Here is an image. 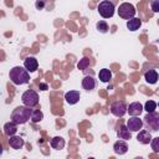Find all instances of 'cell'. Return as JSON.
<instances>
[{
	"instance_id": "1",
	"label": "cell",
	"mask_w": 159,
	"mask_h": 159,
	"mask_svg": "<svg viewBox=\"0 0 159 159\" xmlns=\"http://www.w3.org/2000/svg\"><path fill=\"white\" fill-rule=\"evenodd\" d=\"M9 77L11 80V82L16 86H20V84H25L30 81V75H29V71L24 67H20V66H15L14 68L10 70V73H9Z\"/></svg>"
},
{
	"instance_id": "2",
	"label": "cell",
	"mask_w": 159,
	"mask_h": 159,
	"mask_svg": "<svg viewBox=\"0 0 159 159\" xmlns=\"http://www.w3.org/2000/svg\"><path fill=\"white\" fill-rule=\"evenodd\" d=\"M31 114H32L31 107H27V106L24 104L21 107H16L12 111V113H11V120L15 122L16 124H24L29 119H31Z\"/></svg>"
},
{
	"instance_id": "3",
	"label": "cell",
	"mask_w": 159,
	"mask_h": 159,
	"mask_svg": "<svg viewBox=\"0 0 159 159\" xmlns=\"http://www.w3.org/2000/svg\"><path fill=\"white\" fill-rule=\"evenodd\" d=\"M99 15L103 17V19H109L114 15V10H116V6L112 1L109 0H103L99 2L98 7H97Z\"/></svg>"
},
{
	"instance_id": "4",
	"label": "cell",
	"mask_w": 159,
	"mask_h": 159,
	"mask_svg": "<svg viewBox=\"0 0 159 159\" xmlns=\"http://www.w3.org/2000/svg\"><path fill=\"white\" fill-rule=\"evenodd\" d=\"M144 125L149 130L158 132L159 130V113H157L155 111L147 113V116L144 117Z\"/></svg>"
},
{
	"instance_id": "5",
	"label": "cell",
	"mask_w": 159,
	"mask_h": 159,
	"mask_svg": "<svg viewBox=\"0 0 159 159\" xmlns=\"http://www.w3.org/2000/svg\"><path fill=\"white\" fill-rule=\"evenodd\" d=\"M118 15L124 20H130L135 16V7L129 2H123L118 7Z\"/></svg>"
},
{
	"instance_id": "6",
	"label": "cell",
	"mask_w": 159,
	"mask_h": 159,
	"mask_svg": "<svg viewBox=\"0 0 159 159\" xmlns=\"http://www.w3.org/2000/svg\"><path fill=\"white\" fill-rule=\"evenodd\" d=\"M21 101H22V103H24L25 106L32 108V107L37 106V103H39V94H37L36 91H34V89H29V91H26V92L22 93V96H21Z\"/></svg>"
},
{
	"instance_id": "7",
	"label": "cell",
	"mask_w": 159,
	"mask_h": 159,
	"mask_svg": "<svg viewBox=\"0 0 159 159\" xmlns=\"http://www.w3.org/2000/svg\"><path fill=\"white\" fill-rule=\"evenodd\" d=\"M128 107L125 106V103L123 101H117L114 103H112L111 106V113L116 117H123L127 113Z\"/></svg>"
},
{
	"instance_id": "8",
	"label": "cell",
	"mask_w": 159,
	"mask_h": 159,
	"mask_svg": "<svg viewBox=\"0 0 159 159\" xmlns=\"http://www.w3.org/2000/svg\"><path fill=\"white\" fill-rule=\"evenodd\" d=\"M144 122L142 119L138 118V116H132L128 120H127V127L130 132H139L143 128Z\"/></svg>"
},
{
	"instance_id": "9",
	"label": "cell",
	"mask_w": 159,
	"mask_h": 159,
	"mask_svg": "<svg viewBox=\"0 0 159 159\" xmlns=\"http://www.w3.org/2000/svg\"><path fill=\"white\" fill-rule=\"evenodd\" d=\"M24 67H25L29 72H35V71L37 70V67H39V62H37V60H36L34 56H29V57H26L25 61H24Z\"/></svg>"
},
{
	"instance_id": "10",
	"label": "cell",
	"mask_w": 159,
	"mask_h": 159,
	"mask_svg": "<svg viewBox=\"0 0 159 159\" xmlns=\"http://www.w3.org/2000/svg\"><path fill=\"white\" fill-rule=\"evenodd\" d=\"M113 150H114V153L116 154H118V155H123V154H125L127 152H128V144L125 143V140H118V142H116L114 143V145H113Z\"/></svg>"
},
{
	"instance_id": "11",
	"label": "cell",
	"mask_w": 159,
	"mask_h": 159,
	"mask_svg": "<svg viewBox=\"0 0 159 159\" xmlns=\"http://www.w3.org/2000/svg\"><path fill=\"white\" fill-rule=\"evenodd\" d=\"M97 86V82L96 80L92 77V76H84L83 80H82V87L86 89V91H92Z\"/></svg>"
},
{
	"instance_id": "12",
	"label": "cell",
	"mask_w": 159,
	"mask_h": 159,
	"mask_svg": "<svg viewBox=\"0 0 159 159\" xmlns=\"http://www.w3.org/2000/svg\"><path fill=\"white\" fill-rule=\"evenodd\" d=\"M144 109V106H142L139 102H133L129 104L127 112L129 113V116H139Z\"/></svg>"
},
{
	"instance_id": "13",
	"label": "cell",
	"mask_w": 159,
	"mask_h": 159,
	"mask_svg": "<svg viewBox=\"0 0 159 159\" xmlns=\"http://www.w3.org/2000/svg\"><path fill=\"white\" fill-rule=\"evenodd\" d=\"M130 133H132V132L128 129L127 124H120L119 128H118V130H117V135H118V138H119V139H123V140H128V139H130V137H132Z\"/></svg>"
},
{
	"instance_id": "14",
	"label": "cell",
	"mask_w": 159,
	"mask_h": 159,
	"mask_svg": "<svg viewBox=\"0 0 159 159\" xmlns=\"http://www.w3.org/2000/svg\"><path fill=\"white\" fill-rule=\"evenodd\" d=\"M80 92L78 91H68L65 94V99L68 104H76L80 101Z\"/></svg>"
},
{
	"instance_id": "15",
	"label": "cell",
	"mask_w": 159,
	"mask_h": 159,
	"mask_svg": "<svg viewBox=\"0 0 159 159\" xmlns=\"http://www.w3.org/2000/svg\"><path fill=\"white\" fill-rule=\"evenodd\" d=\"M24 144H25L24 139L21 137H19V135H11L10 139H9V145L12 149H20V148L24 147Z\"/></svg>"
},
{
	"instance_id": "16",
	"label": "cell",
	"mask_w": 159,
	"mask_h": 159,
	"mask_svg": "<svg viewBox=\"0 0 159 159\" xmlns=\"http://www.w3.org/2000/svg\"><path fill=\"white\" fill-rule=\"evenodd\" d=\"M137 139L139 143L142 144H149L150 140H152V134H150V130H139L138 135H137Z\"/></svg>"
},
{
	"instance_id": "17",
	"label": "cell",
	"mask_w": 159,
	"mask_h": 159,
	"mask_svg": "<svg viewBox=\"0 0 159 159\" xmlns=\"http://www.w3.org/2000/svg\"><path fill=\"white\" fill-rule=\"evenodd\" d=\"M16 132H17V124L15 123V122H7L5 125H4V133L6 134V135H9V137H11V135H15L16 134Z\"/></svg>"
},
{
	"instance_id": "18",
	"label": "cell",
	"mask_w": 159,
	"mask_h": 159,
	"mask_svg": "<svg viewBox=\"0 0 159 159\" xmlns=\"http://www.w3.org/2000/svg\"><path fill=\"white\" fill-rule=\"evenodd\" d=\"M144 80H145L148 83H150V84L157 83V81H158V72H157L155 70H149V71H147V72L144 73Z\"/></svg>"
},
{
	"instance_id": "19",
	"label": "cell",
	"mask_w": 159,
	"mask_h": 159,
	"mask_svg": "<svg viewBox=\"0 0 159 159\" xmlns=\"http://www.w3.org/2000/svg\"><path fill=\"white\" fill-rule=\"evenodd\" d=\"M140 25H142V21L138 17H133L127 21V29L129 31H137L140 27Z\"/></svg>"
},
{
	"instance_id": "20",
	"label": "cell",
	"mask_w": 159,
	"mask_h": 159,
	"mask_svg": "<svg viewBox=\"0 0 159 159\" xmlns=\"http://www.w3.org/2000/svg\"><path fill=\"white\" fill-rule=\"evenodd\" d=\"M98 78L102 82H109L112 80V72L108 68H102L99 71V73H98Z\"/></svg>"
},
{
	"instance_id": "21",
	"label": "cell",
	"mask_w": 159,
	"mask_h": 159,
	"mask_svg": "<svg viewBox=\"0 0 159 159\" xmlns=\"http://www.w3.org/2000/svg\"><path fill=\"white\" fill-rule=\"evenodd\" d=\"M51 147L53 149H63V147H65V139L62 137H53L51 139Z\"/></svg>"
},
{
	"instance_id": "22",
	"label": "cell",
	"mask_w": 159,
	"mask_h": 159,
	"mask_svg": "<svg viewBox=\"0 0 159 159\" xmlns=\"http://www.w3.org/2000/svg\"><path fill=\"white\" fill-rule=\"evenodd\" d=\"M43 118V113L40 109H32V114H31V120L34 123H37L40 120H42Z\"/></svg>"
},
{
	"instance_id": "23",
	"label": "cell",
	"mask_w": 159,
	"mask_h": 159,
	"mask_svg": "<svg viewBox=\"0 0 159 159\" xmlns=\"http://www.w3.org/2000/svg\"><path fill=\"white\" fill-rule=\"evenodd\" d=\"M96 26H97V30H98L99 32H102V34H106V32L108 31V24H107L104 20L98 21Z\"/></svg>"
},
{
	"instance_id": "24",
	"label": "cell",
	"mask_w": 159,
	"mask_h": 159,
	"mask_svg": "<svg viewBox=\"0 0 159 159\" xmlns=\"http://www.w3.org/2000/svg\"><path fill=\"white\" fill-rule=\"evenodd\" d=\"M89 66V58L88 57H83L82 60H80V62L77 63L78 70H86Z\"/></svg>"
},
{
	"instance_id": "25",
	"label": "cell",
	"mask_w": 159,
	"mask_h": 159,
	"mask_svg": "<svg viewBox=\"0 0 159 159\" xmlns=\"http://www.w3.org/2000/svg\"><path fill=\"white\" fill-rule=\"evenodd\" d=\"M157 103L154 102V101H148V102H145V104H144V109L149 113V112H154L155 111V108H157Z\"/></svg>"
},
{
	"instance_id": "26",
	"label": "cell",
	"mask_w": 159,
	"mask_h": 159,
	"mask_svg": "<svg viewBox=\"0 0 159 159\" xmlns=\"http://www.w3.org/2000/svg\"><path fill=\"white\" fill-rule=\"evenodd\" d=\"M150 145H152V149H153L154 153H159V137L152 138V140H150Z\"/></svg>"
},
{
	"instance_id": "27",
	"label": "cell",
	"mask_w": 159,
	"mask_h": 159,
	"mask_svg": "<svg viewBox=\"0 0 159 159\" xmlns=\"http://www.w3.org/2000/svg\"><path fill=\"white\" fill-rule=\"evenodd\" d=\"M45 4H46V0H36L35 6H36L37 10H42L45 7Z\"/></svg>"
},
{
	"instance_id": "28",
	"label": "cell",
	"mask_w": 159,
	"mask_h": 159,
	"mask_svg": "<svg viewBox=\"0 0 159 159\" xmlns=\"http://www.w3.org/2000/svg\"><path fill=\"white\" fill-rule=\"evenodd\" d=\"M152 10L154 12H159V0H153L152 1Z\"/></svg>"
},
{
	"instance_id": "29",
	"label": "cell",
	"mask_w": 159,
	"mask_h": 159,
	"mask_svg": "<svg viewBox=\"0 0 159 159\" xmlns=\"http://www.w3.org/2000/svg\"><path fill=\"white\" fill-rule=\"evenodd\" d=\"M40 89L46 91V89H47V84H46V83H40Z\"/></svg>"
},
{
	"instance_id": "30",
	"label": "cell",
	"mask_w": 159,
	"mask_h": 159,
	"mask_svg": "<svg viewBox=\"0 0 159 159\" xmlns=\"http://www.w3.org/2000/svg\"><path fill=\"white\" fill-rule=\"evenodd\" d=\"M158 106H159V103H158Z\"/></svg>"
}]
</instances>
